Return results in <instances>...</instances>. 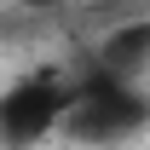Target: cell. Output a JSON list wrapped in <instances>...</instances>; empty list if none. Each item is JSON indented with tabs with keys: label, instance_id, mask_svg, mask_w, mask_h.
Instances as JSON below:
<instances>
[{
	"label": "cell",
	"instance_id": "1",
	"mask_svg": "<svg viewBox=\"0 0 150 150\" xmlns=\"http://www.w3.org/2000/svg\"><path fill=\"white\" fill-rule=\"evenodd\" d=\"M150 127V93L139 81H115L104 69H87L75 75V98H69V115H64V139L75 144H127Z\"/></svg>",
	"mask_w": 150,
	"mask_h": 150
},
{
	"label": "cell",
	"instance_id": "2",
	"mask_svg": "<svg viewBox=\"0 0 150 150\" xmlns=\"http://www.w3.org/2000/svg\"><path fill=\"white\" fill-rule=\"evenodd\" d=\"M69 98H75V75L58 69H35L0 87V150H40L52 133H64Z\"/></svg>",
	"mask_w": 150,
	"mask_h": 150
},
{
	"label": "cell",
	"instance_id": "3",
	"mask_svg": "<svg viewBox=\"0 0 150 150\" xmlns=\"http://www.w3.org/2000/svg\"><path fill=\"white\" fill-rule=\"evenodd\" d=\"M93 69L115 75V81H144L150 75V18H121L104 29L93 46Z\"/></svg>",
	"mask_w": 150,
	"mask_h": 150
},
{
	"label": "cell",
	"instance_id": "4",
	"mask_svg": "<svg viewBox=\"0 0 150 150\" xmlns=\"http://www.w3.org/2000/svg\"><path fill=\"white\" fill-rule=\"evenodd\" d=\"M23 12H64V6H75V0H18Z\"/></svg>",
	"mask_w": 150,
	"mask_h": 150
}]
</instances>
